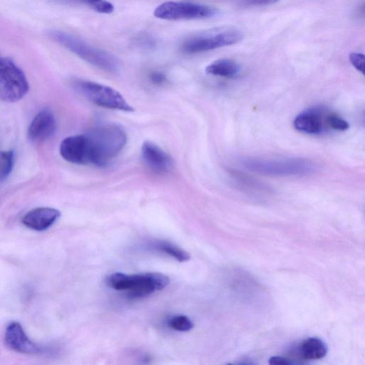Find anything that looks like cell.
Wrapping results in <instances>:
<instances>
[{
    "instance_id": "17",
    "label": "cell",
    "mask_w": 365,
    "mask_h": 365,
    "mask_svg": "<svg viewBox=\"0 0 365 365\" xmlns=\"http://www.w3.org/2000/svg\"><path fill=\"white\" fill-rule=\"evenodd\" d=\"M156 249L175 258L180 262H187L190 259V255L172 242L168 241H159L155 245Z\"/></svg>"
},
{
    "instance_id": "3",
    "label": "cell",
    "mask_w": 365,
    "mask_h": 365,
    "mask_svg": "<svg viewBox=\"0 0 365 365\" xmlns=\"http://www.w3.org/2000/svg\"><path fill=\"white\" fill-rule=\"evenodd\" d=\"M48 35L90 64L110 73L118 71L120 68L118 61L110 53L61 31L50 30Z\"/></svg>"
},
{
    "instance_id": "9",
    "label": "cell",
    "mask_w": 365,
    "mask_h": 365,
    "mask_svg": "<svg viewBox=\"0 0 365 365\" xmlns=\"http://www.w3.org/2000/svg\"><path fill=\"white\" fill-rule=\"evenodd\" d=\"M4 341L9 349L19 353L36 354L41 352V348L30 340L21 325L17 322H11L7 326Z\"/></svg>"
},
{
    "instance_id": "11",
    "label": "cell",
    "mask_w": 365,
    "mask_h": 365,
    "mask_svg": "<svg viewBox=\"0 0 365 365\" xmlns=\"http://www.w3.org/2000/svg\"><path fill=\"white\" fill-rule=\"evenodd\" d=\"M324 110L322 108L312 107L307 108L297 115L293 120L294 128L299 132L318 135L324 131Z\"/></svg>"
},
{
    "instance_id": "24",
    "label": "cell",
    "mask_w": 365,
    "mask_h": 365,
    "mask_svg": "<svg viewBox=\"0 0 365 365\" xmlns=\"http://www.w3.org/2000/svg\"><path fill=\"white\" fill-rule=\"evenodd\" d=\"M150 79L153 83L162 84L166 81V76L161 72L154 71L150 74Z\"/></svg>"
},
{
    "instance_id": "5",
    "label": "cell",
    "mask_w": 365,
    "mask_h": 365,
    "mask_svg": "<svg viewBox=\"0 0 365 365\" xmlns=\"http://www.w3.org/2000/svg\"><path fill=\"white\" fill-rule=\"evenodd\" d=\"M71 83L76 91L95 105L113 110L133 111L123 96L110 86L83 79H75Z\"/></svg>"
},
{
    "instance_id": "13",
    "label": "cell",
    "mask_w": 365,
    "mask_h": 365,
    "mask_svg": "<svg viewBox=\"0 0 365 365\" xmlns=\"http://www.w3.org/2000/svg\"><path fill=\"white\" fill-rule=\"evenodd\" d=\"M56 130V120L53 113L41 110L33 118L28 129V136L34 142H41L53 135Z\"/></svg>"
},
{
    "instance_id": "7",
    "label": "cell",
    "mask_w": 365,
    "mask_h": 365,
    "mask_svg": "<svg viewBox=\"0 0 365 365\" xmlns=\"http://www.w3.org/2000/svg\"><path fill=\"white\" fill-rule=\"evenodd\" d=\"M243 34L234 27L216 29L193 37L182 44L184 51L189 53L208 51L218 48L237 43Z\"/></svg>"
},
{
    "instance_id": "15",
    "label": "cell",
    "mask_w": 365,
    "mask_h": 365,
    "mask_svg": "<svg viewBox=\"0 0 365 365\" xmlns=\"http://www.w3.org/2000/svg\"><path fill=\"white\" fill-rule=\"evenodd\" d=\"M327 350V346L324 341L317 337H310L299 344L297 353L304 360H317L324 357Z\"/></svg>"
},
{
    "instance_id": "23",
    "label": "cell",
    "mask_w": 365,
    "mask_h": 365,
    "mask_svg": "<svg viewBox=\"0 0 365 365\" xmlns=\"http://www.w3.org/2000/svg\"><path fill=\"white\" fill-rule=\"evenodd\" d=\"M269 364L272 365H289V364H294V361H292L289 359H287L282 356H272L270 357L269 359Z\"/></svg>"
},
{
    "instance_id": "18",
    "label": "cell",
    "mask_w": 365,
    "mask_h": 365,
    "mask_svg": "<svg viewBox=\"0 0 365 365\" xmlns=\"http://www.w3.org/2000/svg\"><path fill=\"white\" fill-rule=\"evenodd\" d=\"M14 160L12 150L0 151V182L4 181L10 175Z\"/></svg>"
},
{
    "instance_id": "1",
    "label": "cell",
    "mask_w": 365,
    "mask_h": 365,
    "mask_svg": "<svg viewBox=\"0 0 365 365\" xmlns=\"http://www.w3.org/2000/svg\"><path fill=\"white\" fill-rule=\"evenodd\" d=\"M90 164L106 165L123 148L127 142L125 130L115 124L98 125L85 133Z\"/></svg>"
},
{
    "instance_id": "12",
    "label": "cell",
    "mask_w": 365,
    "mask_h": 365,
    "mask_svg": "<svg viewBox=\"0 0 365 365\" xmlns=\"http://www.w3.org/2000/svg\"><path fill=\"white\" fill-rule=\"evenodd\" d=\"M141 156L146 165L156 173H168L173 167L171 157L152 142L145 141L143 143Z\"/></svg>"
},
{
    "instance_id": "8",
    "label": "cell",
    "mask_w": 365,
    "mask_h": 365,
    "mask_svg": "<svg viewBox=\"0 0 365 365\" xmlns=\"http://www.w3.org/2000/svg\"><path fill=\"white\" fill-rule=\"evenodd\" d=\"M217 11L207 5L189 1H166L158 6L153 14L156 18L176 21L210 18Z\"/></svg>"
},
{
    "instance_id": "19",
    "label": "cell",
    "mask_w": 365,
    "mask_h": 365,
    "mask_svg": "<svg viewBox=\"0 0 365 365\" xmlns=\"http://www.w3.org/2000/svg\"><path fill=\"white\" fill-rule=\"evenodd\" d=\"M168 326L178 331H188L191 330L194 324L190 318L185 315H176L169 319Z\"/></svg>"
},
{
    "instance_id": "16",
    "label": "cell",
    "mask_w": 365,
    "mask_h": 365,
    "mask_svg": "<svg viewBox=\"0 0 365 365\" xmlns=\"http://www.w3.org/2000/svg\"><path fill=\"white\" fill-rule=\"evenodd\" d=\"M205 71L212 76L234 78L240 72V65L230 58H220L209 64Z\"/></svg>"
},
{
    "instance_id": "2",
    "label": "cell",
    "mask_w": 365,
    "mask_h": 365,
    "mask_svg": "<svg viewBox=\"0 0 365 365\" xmlns=\"http://www.w3.org/2000/svg\"><path fill=\"white\" fill-rule=\"evenodd\" d=\"M107 285L115 290L125 291L131 299H139L163 289L169 284V277L158 272L126 274L115 272L106 279Z\"/></svg>"
},
{
    "instance_id": "14",
    "label": "cell",
    "mask_w": 365,
    "mask_h": 365,
    "mask_svg": "<svg viewBox=\"0 0 365 365\" xmlns=\"http://www.w3.org/2000/svg\"><path fill=\"white\" fill-rule=\"evenodd\" d=\"M60 212L54 208L36 207L26 213L22 223L28 228L43 231L49 228L60 217Z\"/></svg>"
},
{
    "instance_id": "6",
    "label": "cell",
    "mask_w": 365,
    "mask_h": 365,
    "mask_svg": "<svg viewBox=\"0 0 365 365\" xmlns=\"http://www.w3.org/2000/svg\"><path fill=\"white\" fill-rule=\"evenodd\" d=\"M23 71L10 58H0V100L13 103L21 99L29 91Z\"/></svg>"
},
{
    "instance_id": "10",
    "label": "cell",
    "mask_w": 365,
    "mask_h": 365,
    "mask_svg": "<svg viewBox=\"0 0 365 365\" xmlns=\"http://www.w3.org/2000/svg\"><path fill=\"white\" fill-rule=\"evenodd\" d=\"M60 153L66 161L78 165L90 164L85 134L69 136L60 145Z\"/></svg>"
},
{
    "instance_id": "20",
    "label": "cell",
    "mask_w": 365,
    "mask_h": 365,
    "mask_svg": "<svg viewBox=\"0 0 365 365\" xmlns=\"http://www.w3.org/2000/svg\"><path fill=\"white\" fill-rule=\"evenodd\" d=\"M326 124L330 128L344 131L349 128V123L335 113H329L326 115Z\"/></svg>"
},
{
    "instance_id": "22",
    "label": "cell",
    "mask_w": 365,
    "mask_h": 365,
    "mask_svg": "<svg viewBox=\"0 0 365 365\" xmlns=\"http://www.w3.org/2000/svg\"><path fill=\"white\" fill-rule=\"evenodd\" d=\"M279 0H242L240 4L243 6H266L277 3Z\"/></svg>"
},
{
    "instance_id": "4",
    "label": "cell",
    "mask_w": 365,
    "mask_h": 365,
    "mask_svg": "<svg viewBox=\"0 0 365 365\" xmlns=\"http://www.w3.org/2000/svg\"><path fill=\"white\" fill-rule=\"evenodd\" d=\"M241 164L251 172L274 177L304 175L317 168L314 163L303 158H246Z\"/></svg>"
},
{
    "instance_id": "21",
    "label": "cell",
    "mask_w": 365,
    "mask_h": 365,
    "mask_svg": "<svg viewBox=\"0 0 365 365\" xmlns=\"http://www.w3.org/2000/svg\"><path fill=\"white\" fill-rule=\"evenodd\" d=\"M349 61L352 66L362 74H364V55L359 52H352L349 54Z\"/></svg>"
},
{
    "instance_id": "25",
    "label": "cell",
    "mask_w": 365,
    "mask_h": 365,
    "mask_svg": "<svg viewBox=\"0 0 365 365\" xmlns=\"http://www.w3.org/2000/svg\"><path fill=\"white\" fill-rule=\"evenodd\" d=\"M78 1L88 4L89 6H91L93 9V6L101 0H78Z\"/></svg>"
}]
</instances>
